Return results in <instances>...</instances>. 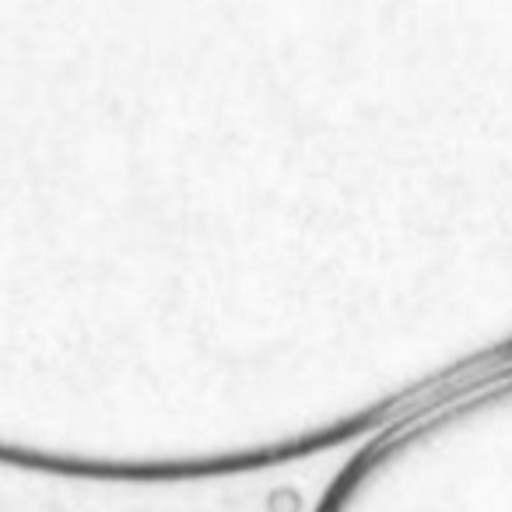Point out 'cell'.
<instances>
[{"label":"cell","mask_w":512,"mask_h":512,"mask_svg":"<svg viewBox=\"0 0 512 512\" xmlns=\"http://www.w3.org/2000/svg\"><path fill=\"white\" fill-rule=\"evenodd\" d=\"M355 481L372 491L341 495L355 512H512V365L397 425L358 460Z\"/></svg>","instance_id":"obj_1"}]
</instances>
